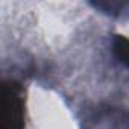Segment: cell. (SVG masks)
Returning a JSON list of instances; mask_svg holds the SVG:
<instances>
[{"label": "cell", "mask_w": 129, "mask_h": 129, "mask_svg": "<svg viewBox=\"0 0 129 129\" xmlns=\"http://www.w3.org/2000/svg\"><path fill=\"white\" fill-rule=\"evenodd\" d=\"M2 129H24V91L12 78L2 82Z\"/></svg>", "instance_id": "6da1fadb"}, {"label": "cell", "mask_w": 129, "mask_h": 129, "mask_svg": "<svg viewBox=\"0 0 129 129\" xmlns=\"http://www.w3.org/2000/svg\"><path fill=\"white\" fill-rule=\"evenodd\" d=\"M82 129H129V112L112 106L97 108L82 121Z\"/></svg>", "instance_id": "7a4b0ae2"}, {"label": "cell", "mask_w": 129, "mask_h": 129, "mask_svg": "<svg viewBox=\"0 0 129 129\" xmlns=\"http://www.w3.org/2000/svg\"><path fill=\"white\" fill-rule=\"evenodd\" d=\"M111 49L115 61L123 67L129 69V38L120 34L112 35L111 38Z\"/></svg>", "instance_id": "3957f363"}, {"label": "cell", "mask_w": 129, "mask_h": 129, "mask_svg": "<svg viewBox=\"0 0 129 129\" xmlns=\"http://www.w3.org/2000/svg\"><path fill=\"white\" fill-rule=\"evenodd\" d=\"M94 6L99 8V9H103V11H114V8L111 5H106V3H96ZM115 6L118 8L117 11H118V17H120V15H123L121 11H124V8H129V3H117Z\"/></svg>", "instance_id": "277c9868"}]
</instances>
